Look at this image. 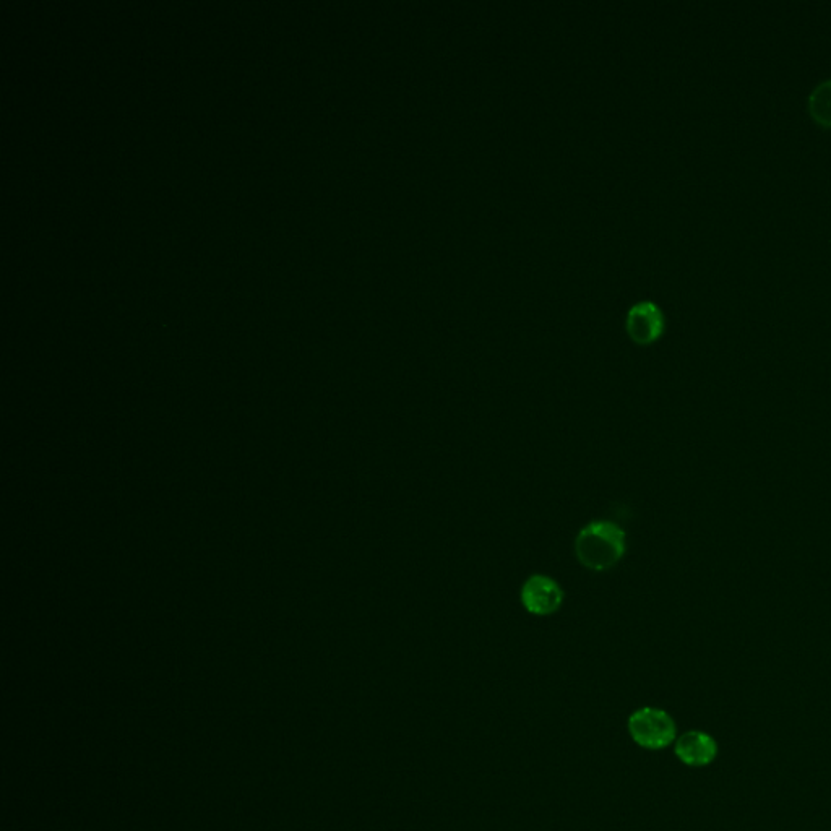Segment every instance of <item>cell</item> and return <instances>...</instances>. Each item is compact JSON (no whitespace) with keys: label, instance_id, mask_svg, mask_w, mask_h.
Wrapping results in <instances>:
<instances>
[{"label":"cell","instance_id":"6","mask_svg":"<svg viewBox=\"0 0 831 831\" xmlns=\"http://www.w3.org/2000/svg\"><path fill=\"white\" fill-rule=\"evenodd\" d=\"M809 112L815 122L831 127V78L819 83L810 93Z\"/></svg>","mask_w":831,"mask_h":831},{"label":"cell","instance_id":"2","mask_svg":"<svg viewBox=\"0 0 831 831\" xmlns=\"http://www.w3.org/2000/svg\"><path fill=\"white\" fill-rule=\"evenodd\" d=\"M629 732L643 749L659 750L676 741V723L659 708L645 707L632 713Z\"/></svg>","mask_w":831,"mask_h":831},{"label":"cell","instance_id":"4","mask_svg":"<svg viewBox=\"0 0 831 831\" xmlns=\"http://www.w3.org/2000/svg\"><path fill=\"white\" fill-rule=\"evenodd\" d=\"M666 327L661 307L653 301H638L630 307L625 317V328L630 340L637 345H651L659 340Z\"/></svg>","mask_w":831,"mask_h":831},{"label":"cell","instance_id":"3","mask_svg":"<svg viewBox=\"0 0 831 831\" xmlns=\"http://www.w3.org/2000/svg\"><path fill=\"white\" fill-rule=\"evenodd\" d=\"M564 590L554 578L547 575H531L520 591V601L533 616L546 617L556 614L564 604Z\"/></svg>","mask_w":831,"mask_h":831},{"label":"cell","instance_id":"5","mask_svg":"<svg viewBox=\"0 0 831 831\" xmlns=\"http://www.w3.org/2000/svg\"><path fill=\"white\" fill-rule=\"evenodd\" d=\"M674 750L687 767H707L718 755V744L707 732L689 731L677 739Z\"/></svg>","mask_w":831,"mask_h":831},{"label":"cell","instance_id":"1","mask_svg":"<svg viewBox=\"0 0 831 831\" xmlns=\"http://www.w3.org/2000/svg\"><path fill=\"white\" fill-rule=\"evenodd\" d=\"M627 534L609 520L591 521L583 526L575 539V556L585 569L606 572L624 559Z\"/></svg>","mask_w":831,"mask_h":831}]
</instances>
